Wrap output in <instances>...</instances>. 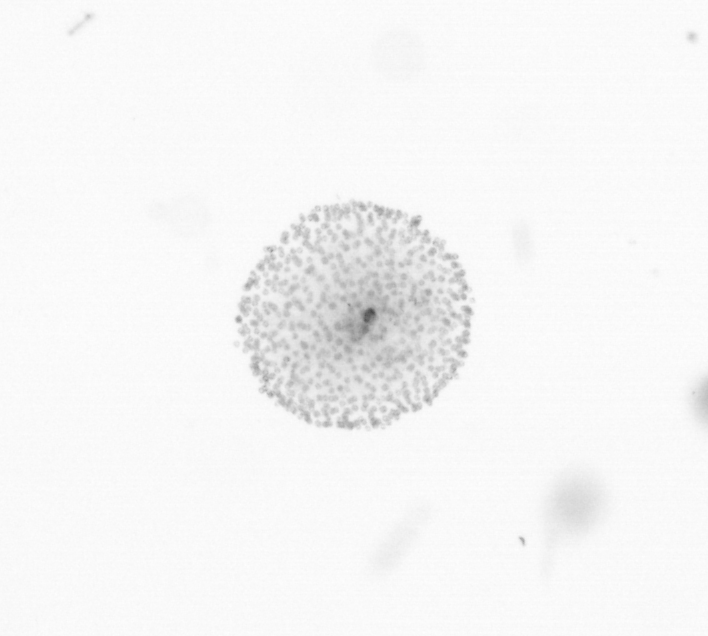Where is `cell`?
I'll use <instances>...</instances> for the list:
<instances>
[{"instance_id":"7a4b0ae2","label":"cell","mask_w":708,"mask_h":636,"mask_svg":"<svg viewBox=\"0 0 708 636\" xmlns=\"http://www.w3.org/2000/svg\"><path fill=\"white\" fill-rule=\"evenodd\" d=\"M562 522L579 525L588 519L596 505L595 487L584 479L565 482L559 493Z\"/></svg>"},{"instance_id":"6da1fadb","label":"cell","mask_w":708,"mask_h":636,"mask_svg":"<svg viewBox=\"0 0 708 636\" xmlns=\"http://www.w3.org/2000/svg\"><path fill=\"white\" fill-rule=\"evenodd\" d=\"M471 316L464 269L439 238L354 202L301 217L265 253L239 331L270 397L354 423L432 401L464 364Z\"/></svg>"}]
</instances>
